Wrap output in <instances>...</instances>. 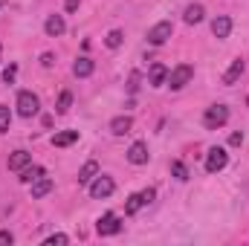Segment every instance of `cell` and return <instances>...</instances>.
Listing matches in <instances>:
<instances>
[{"label":"cell","instance_id":"obj_25","mask_svg":"<svg viewBox=\"0 0 249 246\" xmlns=\"http://www.w3.org/2000/svg\"><path fill=\"white\" fill-rule=\"evenodd\" d=\"M171 171H174V177H177V180H188V168L183 165V162H174V165H171Z\"/></svg>","mask_w":249,"mask_h":246},{"label":"cell","instance_id":"obj_7","mask_svg":"<svg viewBox=\"0 0 249 246\" xmlns=\"http://www.w3.org/2000/svg\"><path fill=\"white\" fill-rule=\"evenodd\" d=\"M226 162H229V154H226L223 148H212L209 157H206V171H209V174H217V171L226 168Z\"/></svg>","mask_w":249,"mask_h":246},{"label":"cell","instance_id":"obj_16","mask_svg":"<svg viewBox=\"0 0 249 246\" xmlns=\"http://www.w3.org/2000/svg\"><path fill=\"white\" fill-rule=\"evenodd\" d=\"M41 177H44V168L41 165H26L20 171V183H26V185H32L35 180H41Z\"/></svg>","mask_w":249,"mask_h":246},{"label":"cell","instance_id":"obj_19","mask_svg":"<svg viewBox=\"0 0 249 246\" xmlns=\"http://www.w3.org/2000/svg\"><path fill=\"white\" fill-rule=\"evenodd\" d=\"M50 191H53V180H47V177H41V180H35V183H32V197H35V200L47 197Z\"/></svg>","mask_w":249,"mask_h":246},{"label":"cell","instance_id":"obj_10","mask_svg":"<svg viewBox=\"0 0 249 246\" xmlns=\"http://www.w3.org/2000/svg\"><path fill=\"white\" fill-rule=\"evenodd\" d=\"M127 159H130L133 165H145V162H148V148H145V142H133L130 151H127Z\"/></svg>","mask_w":249,"mask_h":246},{"label":"cell","instance_id":"obj_17","mask_svg":"<svg viewBox=\"0 0 249 246\" xmlns=\"http://www.w3.org/2000/svg\"><path fill=\"white\" fill-rule=\"evenodd\" d=\"M165 78H168V67H165V64H154V67H151V84H154V87H162Z\"/></svg>","mask_w":249,"mask_h":246},{"label":"cell","instance_id":"obj_31","mask_svg":"<svg viewBox=\"0 0 249 246\" xmlns=\"http://www.w3.org/2000/svg\"><path fill=\"white\" fill-rule=\"evenodd\" d=\"M229 142H232V145H241V142H244V133H232V139H229Z\"/></svg>","mask_w":249,"mask_h":246},{"label":"cell","instance_id":"obj_20","mask_svg":"<svg viewBox=\"0 0 249 246\" xmlns=\"http://www.w3.org/2000/svg\"><path fill=\"white\" fill-rule=\"evenodd\" d=\"M130 127H133V119H130V116H116V119L110 122V133L122 136V133H127Z\"/></svg>","mask_w":249,"mask_h":246},{"label":"cell","instance_id":"obj_13","mask_svg":"<svg viewBox=\"0 0 249 246\" xmlns=\"http://www.w3.org/2000/svg\"><path fill=\"white\" fill-rule=\"evenodd\" d=\"M244 70H247V64H244V58H235L232 61V67H229V72L223 75V84H235L241 75H244Z\"/></svg>","mask_w":249,"mask_h":246},{"label":"cell","instance_id":"obj_27","mask_svg":"<svg viewBox=\"0 0 249 246\" xmlns=\"http://www.w3.org/2000/svg\"><path fill=\"white\" fill-rule=\"evenodd\" d=\"M67 241H70L67 235H53V238H47L44 244H47V246H64V244H67Z\"/></svg>","mask_w":249,"mask_h":246},{"label":"cell","instance_id":"obj_22","mask_svg":"<svg viewBox=\"0 0 249 246\" xmlns=\"http://www.w3.org/2000/svg\"><path fill=\"white\" fill-rule=\"evenodd\" d=\"M122 41H124L122 29H113V32H107V38H105V44H107L110 50H116V47H122Z\"/></svg>","mask_w":249,"mask_h":246},{"label":"cell","instance_id":"obj_21","mask_svg":"<svg viewBox=\"0 0 249 246\" xmlns=\"http://www.w3.org/2000/svg\"><path fill=\"white\" fill-rule=\"evenodd\" d=\"M186 23H200L203 20V6L200 3H191V6H186Z\"/></svg>","mask_w":249,"mask_h":246},{"label":"cell","instance_id":"obj_29","mask_svg":"<svg viewBox=\"0 0 249 246\" xmlns=\"http://www.w3.org/2000/svg\"><path fill=\"white\" fill-rule=\"evenodd\" d=\"M41 64H44V67H53V64H55L53 53H44V55H41Z\"/></svg>","mask_w":249,"mask_h":246},{"label":"cell","instance_id":"obj_9","mask_svg":"<svg viewBox=\"0 0 249 246\" xmlns=\"http://www.w3.org/2000/svg\"><path fill=\"white\" fill-rule=\"evenodd\" d=\"M26 165H32V154H26V151H12L9 154V171H23Z\"/></svg>","mask_w":249,"mask_h":246},{"label":"cell","instance_id":"obj_1","mask_svg":"<svg viewBox=\"0 0 249 246\" xmlns=\"http://www.w3.org/2000/svg\"><path fill=\"white\" fill-rule=\"evenodd\" d=\"M226 122H229V107H226V105H212V107L203 113V124H206L209 130H217V127H223Z\"/></svg>","mask_w":249,"mask_h":246},{"label":"cell","instance_id":"obj_15","mask_svg":"<svg viewBox=\"0 0 249 246\" xmlns=\"http://www.w3.org/2000/svg\"><path fill=\"white\" fill-rule=\"evenodd\" d=\"M96 174H99V162H93V159H90V162H84V168L78 171V183H81V185L93 183V177H96Z\"/></svg>","mask_w":249,"mask_h":246},{"label":"cell","instance_id":"obj_6","mask_svg":"<svg viewBox=\"0 0 249 246\" xmlns=\"http://www.w3.org/2000/svg\"><path fill=\"white\" fill-rule=\"evenodd\" d=\"M154 194H157L154 188H145V191H139V194H130L127 203H124V214H136L142 206H148V203L154 200Z\"/></svg>","mask_w":249,"mask_h":246},{"label":"cell","instance_id":"obj_34","mask_svg":"<svg viewBox=\"0 0 249 246\" xmlns=\"http://www.w3.org/2000/svg\"><path fill=\"white\" fill-rule=\"evenodd\" d=\"M3 3H6V0H0V6H3Z\"/></svg>","mask_w":249,"mask_h":246},{"label":"cell","instance_id":"obj_33","mask_svg":"<svg viewBox=\"0 0 249 246\" xmlns=\"http://www.w3.org/2000/svg\"><path fill=\"white\" fill-rule=\"evenodd\" d=\"M0 58H3V47H0Z\"/></svg>","mask_w":249,"mask_h":246},{"label":"cell","instance_id":"obj_12","mask_svg":"<svg viewBox=\"0 0 249 246\" xmlns=\"http://www.w3.org/2000/svg\"><path fill=\"white\" fill-rule=\"evenodd\" d=\"M44 29H47V35H50V38L64 35V29H67V26H64V18H61V15H50V18H47V23H44Z\"/></svg>","mask_w":249,"mask_h":246},{"label":"cell","instance_id":"obj_24","mask_svg":"<svg viewBox=\"0 0 249 246\" xmlns=\"http://www.w3.org/2000/svg\"><path fill=\"white\" fill-rule=\"evenodd\" d=\"M9 122H12V113H9V107L0 105V130H9Z\"/></svg>","mask_w":249,"mask_h":246},{"label":"cell","instance_id":"obj_8","mask_svg":"<svg viewBox=\"0 0 249 246\" xmlns=\"http://www.w3.org/2000/svg\"><path fill=\"white\" fill-rule=\"evenodd\" d=\"M122 229V223H119V217L113 214V211H107V214H102L99 217V223H96V232L105 238V235H116Z\"/></svg>","mask_w":249,"mask_h":246},{"label":"cell","instance_id":"obj_11","mask_svg":"<svg viewBox=\"0 0 249 246\" xmlns=\"http://www.w3.org/2000/svg\"><path fill=\"white\" fill-rule=\"evenodd\" d=\"M212 32H214V38H229V32H232V20H229L226 15L214 18V20H212Z\"/></svg>","mask_w":249,"mask_h":246},{"label":"cell","instance_id":"obj_23","mask_svg":"<svg viewBox=\"0 0 249 246\" xmlns=\"http://www.w3.org/2000/svg\"><path fill=\"white\" fill-rule=\"evenodd\" d=\"M70 105H72V93H67V90H64L61 96H58V105H55V110H58V113H67V110H70Z\"/></svg>","mask_w":249,"mask_h":246},{"label":"cell","instance_id":"obj_4","mask_svg":"<svg viewBox=\"0 0 249 246\" xmlns=\"http://www.w3.org/2000/svg\"><path fill=\"white\" fill-rule=\"evenodd\" d=\"M116 191V183L110 180V177H93V183H90V197L93 200H105V197H110Z\"/></svg>","mask_w":249,"mask_h":246},{"label":"cell","instance_id":"obj_2","mask_svg":"<svg viewBox=\"0 0 249 246\" xmlns=\"http://www.w3.org/2000/svg\"><path fill=\"white\" fill-rule=\"evenodd\" d=\"M38 107H41V102H38L35 93H29V90H20V93H18V113H20L23 119H32V116L38 113Z\"/></svg>","mask_w":249,"mask_h":246},{"label":"cell","instance_id":"obj_30","mask_svg":"<svg viewBox=\"0 0 249 246\" xmlns=\"http://www.w3.org/2000/svg\"><path fill=\"white\" fill-rule=\"evenodd\" d=\"M136 87H139V75L133 72V75H130V84H127V90H130V93H136Z\"/></svg>","mask_w":249,"mask_h":246},{"label":"cell","instance_id":"obj_14","mask_svg":"<svg viewBox=\"0 0 249 246\" xmlns=\"http://www.w3.org/2000/svg\"><path fill=\"white\" fill-rule=\"evenodd\" d=\"M93 70H96V64L90 61V58H78V61L72 64V75L75 78H87V75H93Z\"/></svg>","mask_w":249,"mask_h":246},{"label":"cell","instance_id":"obj_3","mask_svg":"<svg viewBox=\"0 0 249 246\" xmlns=\"http://www.w3.org/2000/svg\"><path fill=\"white\" fill-rule=\"evenodd\" d=\"M191 75H194V67H191V64L174 67V70L168 72V87H171V90H183L188 81H191Z\"/></svg>","mask_w":249,"mask_h":246},{"label":"cell","instance_id":"obj_26","mask_svg":"<svg viewBox=\"0 0 249 246\" xmlns=\"http://www.w3.org/2000/svg\"><path fill=\"white\" fill-rule=\"evenodd\" d=\"M15 75H18V67H15V64H9V67L3 70V81H6V84H12V81H15Z\"/></svg>","mask_w":249,"mask_h":246},{"label":"cell","instance_id":"obj_32","mask_svg":"<svg viewBox=\"0 0 249 246\" xmlns=\"http://www.w3.org/2000/svg\"><path fill=\"white\" fill-rule=\"evenodd\" d=\"M78 9V0H67V12H75Z\"/></svg>","mask_w":249,"mask_h":246},{"label":"cell","instance_id":"obj_35","mask_svg":"<svg viewBox=\"0 0 249 246\" xmlns=\"http://www.w3.org/2000/svg\"><path fill=\"white\" fill-rule=\"evenodd\" d=\"M247 105H249V99H247Z\"/></svg>","mask_w":249,"mask_h":246},{"label":"cell","instance_id":"obj_28","mask_svg":"<svg viewBox=\"0 0 249 246\" xmlns=\"http://www.w3.org/2000/svg\"><path fill=\"white\" fill-rule=\"evenodd\" d=\"M12 241H15V235H12V232H0V246H9Z\"/></svg>","mask_w":249,"mask_h":246},{"label":"cell","instance_id":"obj_5","mask_svg":"<svg viewBox=\"0 0 249 246\" xmlns=\"http://www.w3.org/2000/svg\"><path fill=\"white\" fill-rule=\"evenodd\" d=\"M171 32H174V26H171V20H160L157 26H151V29H148V44H154V47H160V44H165V41L171 38Z\"/></svg>","mask_w":249,"mask_h":246},{"label":"cell","instance_id":"obj_18","mask_svg":"<svg viewBox=\"0 0 249 246\" xmlns=\"http://www.w3.org/2000/svg\"><path fill=\"white\" fill-rule=\"evenodd\" d=\"M75 139H78V130H61V133L53 136V145H55V148H67V145H72Z\"/></svg>","mask_w":249,"mask_h":246}]
</instances>
